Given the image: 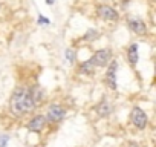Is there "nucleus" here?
Wrapping results in <instances>:
<instances>
[{"mask_svg":"<svg viewBox=\"0 0 156 147\" xmlns=\"http://www.w3.org/2000/svg\"><path fill=\"white\" fill-rule=\"evenodd\" d=\"M63 117H64V109H63L61 106H58V104H52V106H49L48 113H46V121L57 123V121H60Z\"/></svg>","mask_w":156,"mask_h":147,"instance_id":"20e7f679","label":"nucleus"},{"mask_svg":"<svg viewBox=\"0 0 156 147\" xmlns=\"http://www.w3.org/2000/svg\"><path fill=\"white\" fill-rule=\"evenodd\" d=\"M8 141H9V136L8 135H0V147H6Z\"/></svg>","mask_w":156,"mask_h":147,"instance_id":"ddd939ff","label":"nucleus"},{"mask_svg":"<svg viewBox=\"0 0 156 147\" xmlns=\"http://www.w3.org/2000/svg\"><path fill=\"white\" fill-rule=\"evenodd\" d=\"M48 2V5H54V0H46Z\"/></svg>","mask_w":156,"mask_h":147,"instance_id":"dca6fc26","label":"nucleus"},{"mask_svg":"<svg viewBox=\"0 0 156 147\" xmlns=\"http://www.w3.org/2000/svg\"><path fill=\"white\" fill-rule=\"evenodd\" d=\"M43 98V91L38 86L34 88H19L11 97V110L14 115H23L31 112L37 103Z\"/></svg>","mask_w":156,"mask_h":147,"instance_id":"f257e3e1","label":"nucleus"},{"mask_svg":"<svg viewBox=\"0 0 156 147\" xmlns=\"http://www.w3.org/2000/svg\"><path fill=\"white\" fill-rule=\"evenodd\" d=\"M109 60H110V51H107V49H100V51H97L94 55H92V58H90V61H92V64L94 66H107V63H109Z\"/></svg>","mask_w":156,"mask_h":147,"instance_id":"f03ea898","label":"nucleus"},{"mask_svg":"<svg viewBox=\"0 0 156 147\" xmlns=\"http://www.w3.org/2000/svg\"><path fill=\"white\" fill-rule=\"evenodd\" d=\"M44 123H46V118H44L43 115H37V117H34V118L29 121L28 127H29V130H32V132H40V130L44 127Z\"/></svg>","mask_w":156,"mask_h":147,"instance_id":"0eeeda50","label":"nucleus"},{"mask_svg":"<svg viewBox=\"0 0 156 147\" xmlns=\"http://www.w3.org/2000/svg\"><path fill=\"white\" fill-rule=\"evenodd\" d=\"M97 35H98V32H97L95 29H90V31H87V34L84 35V38H86V40H95Z\"/></svg>","mask_w":156,"mask_h":147,"instance_id":"f8f14e48","label":"nucleus"},{"mask_svg":"<svg viewBox=\"0 0 156 147\" xmlns=\"http://www.w3.org/2000/svg\"><path fill=\"white\" fill-rule=\"evenodd\" d=\"M97 110H98V113H100L101 117H107V115L110 113V110H112V106L104 100V101H101V104L97 107Z\"/></svg>","mask_w":156,"mask_h":147,"instance_id":"9d476101","label":"nucleus"},{"mask_svg":"<svg viewBox=\"0 0 156 147\" xmlns=\"http://www.w3.org/2000/svg\"><path fill=\"white\" fill-rule=\"evenodd\" d=\"M98 16L103 17L104 20H116V19H118V13H116L113 8L107 6V5L98 6Z\"/></svg>","mask_w":156,"mask_h":147,"instance_id":"423d86ee","label":"nucleus"},{"mask_svg":"<svg viewBox=\"0 0 156 147\" xmlns=\"http://www.w3.org/2000/svg\"><path fill=\"white\" fill-rule=\"evenodd\" d=\"M66 58L72 63V61L75 60V52H73L72 49H67V51H66Z\"/></svg>","mask_w":156,"mask_h":147,"instance_id":"4468645a","label":"nucleus"},{"mask_svg":"<svg viewBox=\"0 0 156 147\" xmlns=\"http://www.w3.org/2000/svg\"><path fill=\"white\" fill-rule=\"evenodd\" d=\"M129 26H130V29H132L133 32H136V34H144V32H145V25H144V22L139 20V19H130V20H129Z\"/></svg>","mask_w":156,"mask_h":147,"instance_id":"6e6552de","label":"nucleus"},{"mask_svg":"<svg viewBox=\"0 0 156 147\" xmlns=\"http://www.w3.org/2000/svg\"><path fill=\"white\" fill-rule=\"evenodd\" d=\"M38 23L40 25H49V19H44L43 16H40L38 17Z\"/></svg>","mask_w":156,"mask_h":147,"instance_id":"2eb2a0df","label":"nucleus"},{"mask_svg":"<svg viewBox=\"0 0 156 147\" xmlns=\"http://www.w3.org/2000/svg\"><path fill=\"white\" fill-rule=\"evenodd\" d=\"M129 61L132 64L138 63V45L136 43L130 45V48H129Z\"/></svg>","mask_w":156,"mask_h":147,"instance_id":"1a4fd4ad","label":"nucleus"},{"mask_svg":"<svg viewBox=\"0 0 156 147\" xmlns=\"http://www.w3.org/2000/svg\"><path fill=\"white\" fill-rule=\"evenodd\" d=\"M147 115L142 109L139 107H133L132 109V123L138 127V129H144L147 126Z\"/></svg>","mask_w":156,"mask_h":147,"instance_id":"7ed1b4c3","label":"nucleus"},{"mask_svg":"<svg viewBox=\"0 0 156 147\" xmlns=\"http://www.w3.org/2000/svg\"><path fill=\"white\" fill-rule=\"evenodd\" d=\"M94 69H95V66L92 64V61H90V60L84 61V63L81 64V67H80V70H81L83 74H92V72H94Z\"/></svg>","mask_w":156,"mask_h":147,"instance_id":"9b49d317","label":"nucleus"},{"mask_svg":"<svg viewBox=\"0 0 156 147\" xmlns=\"http://www.w3.org/2000/svg\"><path fill=\"white\" fill-rule=\"evenodd\" d=\"M116 69H118V63L116 61H112L109 69H107V74H106V81H107V86H110L112 89H116Z\"/></svg>","mask_w":156,"mask_h":147,"instance_id":"39448f33","label":"nucleus"}]
</instances>
